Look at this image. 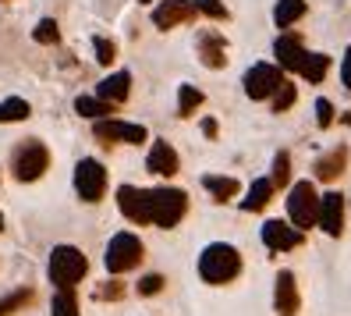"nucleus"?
I'll use <instances>...</instances> for the list:
<instances>
[{
    "instance_id": "nucleus-1",
    "label": "nucleus",
    "mask_w": 351,
    "mask_h": 316,
    "mask_svg": "<svg viewBox=\"0 0 351 316\" xmlns=\"http://www.w3.org/2000/svg\"><path fill=\"white\" fill-rule=\"evenodd\" d=\"M274 57H277V65L284 71H295L305 82H313V86H319V82L326 78V71H330V57L305 50L302 36H291V32H284L277 43H274Z\"/></svg>"
},
{
    "instance_id": "nucleus-2",
    "label": "nucleus",
    "mask_w": 351,
    "mask_h": 316,
    "mask_svg": "<svg viewBox=\"0 0 351 316\" xmlns=\"http://www.w3.org/2000/svg\"><path fill=\"white\" fill-rule=\"evenodd\" d=\"M241 252L231 242H210L199 252V278L206 284H231L241 273Z\"/></svg>"
},
{
    "instance_id": "nucleus-3",
    "label": "nucleus",
    "mask_w": 351,
    "mask_h": 316,
    "mask_svg": "<svg viewBox=\"0 0 351 316\" xmlns=\"http://www.w3.org/2000/svg\"><path fill=\"white\" fill-rule=\"evenodd\" d=\"M50 171V150L43 139H22L11 150V174L22 181V185H32Z\"/></svg>"
},
{
    "instance_id": "nucleus-4",
    "label": "nucleus",
    "mask_w": 351,
    "mask_h": 316,
    "mask_svg": "<svg viewBox=\"0 0 351 316\" xmlns=\"http://www.w3.org/2000/svg\"><path fill=\"white\" fill-rule=\"evenodd\" d=\"M89 273V260L78 245H53L50 263H47V278L57 288H75L82 278Z\"/></svg>"
},
{
    "instance_id": "nucleus-5",
    "label": "nucleus",
    "mask_w": 351,
    "mask_h": 316,
    "mask_svg": "<svg viewBox=\"0 0 351 316\" xmlns=\"http://www.w3.org/2000/svg\"><path fill=\"white\" fill-rule=\"evenodd\" d=\"M149 214H153V227H163V231L178 227L184 214H189V192L171 185L149 188Z\"/></svg>"
},
{
    "instance_id": "nucleus-6",
    "label": "nucleus",
    "mask_w": 351,
    "mask_h": 316,
    "mask_svg": "<svg viewBox=\"0 0 351 316\" xmlns=\"http://www.w3.org/2000/svg\"><path fill=\"white\" fill-rule=\"evenodd\" d=\"M142 256H146V245H142V238L135 235V231H117V235L107 242V252H103V267H107V273H114V278H121V273H128L142 263Z\"/></svg>"
},
{
    "instance_id": "nucleus-7",
    "label": "nucleus",
    "mask_w": 351,
    "mask_h": 316,
    "mask_svg": "<svg viewBox=\"0 0 351 316\" xmlns=\"http://www.w3.org/2000/svg\"><path fill=\"white\" fill-rule=\"evenodd\" d=\"M319 203H323V196L316 192L313 181H295L287 188V221L298 231L316 227L319 224Z\"/></svg>"
},
{
    "instance_id": "nucleus-8",
    "label": "nucleus",
    "mask_w": 351,
    "mask_h": 316,
    "mask_svg": "<svg viewBox=\"0 0 351 316\" xmlns=\"http://www.w3.org/2000/svg\"><path fill=\"white\" fill-rule=\"evenodd\" d=\"M75 192L82 203H99L107 196V167L96 157H82L75 163Z\"/></svg>"
},
{
    "instance_id": "nucleus-9",
    "label": "nucleus",
    "mask_w": 351,
    "mask_h": 316,
    "mask_svg": "<svg viewBox=\"0 0 351 316\" xmlns=\"http://www.w3.org/2000/svg\"><path fill=\"white\" fill-rule=\"evenodd\" d=\"M241 86H245V96L249 100H274V93L284 86V68L259 60V65H252L249 71H245Z\"/></svg>"
},
{
    "instance_id": "nucleus-10",
    "label": "nucleus",
    "mask_w": 351,
    "mask_h": 316,
    "mask_svg": "<svg viewBox=\"0 0 351 316\" xmlns=\"http://www.w3.org/2000/svg\"><path fill=\"white\" fill-rule=\"evenodd\" d=\"M93 135L96 142L103 146H142L149 139V132L142 124H132V121H117V117H103V121H93Z\"/></svg>"
},
{
    "instance_id": "nucleus-11",
    "label": "nucleus",
    "mask_w": 351,
    "mask_h": 316,
    "mask_svg": "<svg viewBox=\"0 0 351 316\" xmlns=\"http://www.w3.org/2000/svg\"><path fill=\"white\" fill-rule=\"evenodd\" d=\"M195 14H199L195 0H160L153 8V25L160 32H171V29H181L184 22H192Z\"/></svg>"
},
{
    "instance_id": "nucleus-12",
    "label": "nucleus",
    "mask_w": 351,
    "mask_h": 316,
    "mask_svg": "<svg viewBox=\"0 0 351 316\" xmlns=\"http://www.w3.org/2000/svg\"><path fill=\"white\" fill-rule=\"evenodd\" d=\"M117 210H121V214H125V221H132V224H153V214H149V188L121 185V188H117Z\"/></svg>"
},
{
    "instance_id": "nucleus-13",
    "label": "nucleus",
    "mask_w": 351,
    "mask_h": 316,
    "mask_svg": "<svg viewBox=\"0 0 351 316\" xmlns=\"http://www.w3.org/2000/svg\"><path fill=\"white\" fill-rule=\"evenodd\" d=\"M274 309H277V316H298L302 295H298L295 270H280L277 273V281H274Z\"/></svg>"
},
{
    "instance_id": "nucleus-14",
    "label": "nucleus",
    "mask_w": 351,
    "mask_h": 316,
    "mask_svg": "<svg viewBox=\"0 0 351 316\" xmlns=\"http://www.w3.org/2000/svg\"><path fill=\"white\" fill-rule=\"evenodd\" d=\"M263 245L270 252H291L295 245H302V231L291 224V221H266L263 231H259Z\"/></svg>"
},
{
    "instance_id": "nucleus-15",
    "label": "nucleus",
    "mask_w": 351,
    "mask_h": 316,
    "mask_svg": "<svg viewBox=\"0 0 351 316\" xmlns=\"http://www.w3.org/2000/svg\"><path fill=\"white\" fill-rule=\"evenodd\" d=\"M344 214H348V203L341 192H326L323 203H319V231L330 238H341L344 235Z\"/></svg>"
},
{
    "instance_id": "nucleus-16",
    "label": "nucleus",
    "mask_w": 351,
    "mask_h": 316,
    "mask_svg": "<svg viewBox=\"0 0 351 316\" xmlns=\"http://www.w3.org/2000/svg\"><path fill=\"white\" fill-rule=\"evenodd\" d=\"M146 167H149L153 174H160V178H174V174L181 171V157H178V150H174L167 139H153L149 157H146Z\"/></svg>"
},
{
    "instance_id": "nucleus-17",
    "label": "nucleus",
    "mask_w": 351,
    "mask_h": 316,
    "mask_svg": "<svg viewBox=\"0 0 351 316\" xmlns=\"http://www.w3.org/2000/svg\"><path fill=\"white\" fill-rule=\"evenodd\" d=\"M199 60H202L206 68H213V71H220V68L227 65V43H223L220 32L206 29V32L199 36Z\"/></svg>"
},
{
    "instance_id": "nucleus-18",
    "label": "nucleus",
    "mask_w": 351,
    "mask_h": 316,
    "mask_svg": "<svg viewBox=\"0 0 351 316\" xmlns=\"http://www.w3.org/2000/svg\"><path fill=\"white\" fill-rule=\"evenodd\" d=\"M96 96L99 100H107V103H114V107H121L128 96H132V75L128 71H114V75H107L96 86Z\"/></svg>"
},
{
    "instance_id": "nucleus-19",
    "label": "nucleus",
    "mask_w": 351,
    "mask_h": 316,
    "mask_svg": "<svg viewBox=\"0 0 351 316\" xmlns=\"http://www.w3.org/2000/svg\"><path fill=\"white\" fill-rule=\"evenodd\" d=\"M344 167H348V150H344V146H337V150L323 153V157L313 163V171H316V178H323V181H337V178L344 174Z\"/></svg>"
},
{
    "instance_id": "nucleus-20",
    "label": "nucleus",
    "mask_w": 351,
    "mask_h": 316,
    "mask_svg": "<svg viewBox=\"0 0 351 316\" xmlns=\"http://www.w3.org/2000/svg\"><path fill=\"white\" fill-rule=\"evenodd\" d=\"M274 178H256L252 185H249V192H245V199H241V210H249V214H259V210H266L270 206V199H274Z\"/></svg>"
},
{
    "instance_id": "nucleus-21",
    "label": "nucleus",
    "mask_w": 351,
    "mask_h": 316,
    "mask_svg": "<svg viewBox=\"0 0 351 316\" xmlns=\"http://www.w3.org/2000/svg\"><path fill=\"white\" fill-rule=\"evenodd\" d=\"M202 188L210 192L213 203H231L238 196V178H223V174H202Z\"/></svg>"
},
{
    "instance_id": "nucleus-22",
    "label": "nucleus",
    "mask_w": 351,
    "mask_h": 316,
    "mask_svg": "<svg viewBox=\"0 0 351 316\" xmlns=\"http://www.w3.org/2000/svg\"><path fill=\"white\" fill-rule=\"evenodd\" d=\"M75 111H78L82 117H89V121H103V117H110L117 107H114V103H107V100H99V96L93 93V96H78V100H75Z\"/></svg>"
},
{
    "instance_id": "nucleus-23",
    "label": "nucleus",
    "mask_w": 351,
    "mask_h": 316,
    "mask_svg": "<svg viewBox=\"0 0 351 316\" xmlns=\"http://www.w3.org/2000/svg\"><path fill=\"white\" fill-rule=\"evenodd\" d=\"M302 14H305V0H277L274 22H277V29H291Z\"/></svg>"
},
{
    "instance_id": "nucleus-24",
    "label": "nucleus",
    "mask_w": 351,
    "mask_h": 316,
    "mask_svg": "<svg viewBox=\"0 0 351 316\" xmlns=\"http://www.w3.org/2000/svg\"><path fill=\"white\" fill-rule=\"evenodd\" d=\"M25 117H32L29 100H22V96H8L4 103H0V124H14V121H25Z\"/></svg>"
},
{
    "instance_id": "nucleus-25",
    "label": "nucleus",
    "mask_w": 351,
    "mask_h": 316,
    "mask_svg": "<svg viewBox=\"0 0 351 316\" xmlns=\"http://www.w3.org/2000/svg\"><path fill=\"white\" fill-rule=\"evenodd\" d=\"M32 302H36V288H18V291H11V295L0 299V316H14V313H22L25 306H32Z\"/></svg>"
},
{
    "instance_id": "nucleus-26",
    "label": "nucleus",
    "mask_w": 351,
    "mask_h": 316,
    "mask_svg": "<svg viewBox=\"0 0 351 316\" xmlns=\"http://www.w3.org/2000/svg\"><path fill=\"white\" fill-rule=\"evenodd\" d=\"M50 316H82V313H78V295H75V288H57V291H53Z\"/></svg>"
},
{
    "instance_id": "nucleus-27",
    "label": "nucleus",
    "mask_w": 351,
    "mask_h": 316,
    "mask_svg": "<svg viewBox=\"0 0 351 316\" xmlns=\"http://www.w3.org/2000/svg\"><path fill=\"white\" fill-rule=\"evenodd\" d=\"M206 103V93L202 89H195V86H189V82H184V86L178 89V114L181 117H192L199 107Z\"/></svg>"
},
{
    "instance_id": "nucleus-28",
    "label": "nucleus",
    "mask_w": 351,
    "mask_h": 316,
    "mask_svg": "<svg viewBox=\"0 0 351 316\" xmlns=\"http://www.w3.org/2000/svg\"><path fill=\"white\" fill-rule=\"evenodd\" d=\"M32 39L43 43V47H53V43H60V25L53 22V18H39L36 29H32Z\"/></svg>"
},
{
    "instance_id": "nucleus-29",
    "label": "nucleus",
    "mask_w": 351,
    "mask_h": 316,
    "mask_svg": "<svg viewBox=\"0 0 351 316\" xmlns=\"http://www.w3.org/2000/svg\"><path fill=\"white\" fill-rule=\"evenodd\" d=\"M125 295H128V288L121 284V281H114V278L93 288V299H96V302H121Z\"/></svg>"
},
{
    "instance_id": "nucleus-30",
    "label": "nucleus",
    "mask_w": 351,
    "mask_h": 316,
    "mask_svg": "<svg viewBox=\"0 0 351 316\" xmlns=\"http://www.w3.org/2000/svg\"><path fill=\"white\" fill-rule=\"evenodd\" d=\"M270 178H274V185H277V188L291 185V157H287L284 150L274 157V174H270Z\"/></svg>"
},
{
    "instance_id": "nucleus-31",
    "label": "nucleus",
    "mask_w": 351,
    "mask_h": 316,
    "mask_svg": "<svg viewBox=\"0 0 351 316\" xmlns=\"http://www.w3.org/2000/svg\"><path fill=\"white\" fill-rule=\"evenodd\" d=\"M295 100H298V89H295V82H287L284 78V86L274 93V111L277 114H284L287 107H295Z\"/></svg>"
},
{
    "instance_id": "nucleus-32",
    "label": "nucleus",
    "mask_w": 351,
    "mask_h": 316,
    "mask_svg": "<svg viewBox=\"0 0 351 316\" xmlns=\"http://www.w3.org/2000/svg\"><path fill=\"white\" fill-rule=\"evenodd\" d=\"M93 54H96L99 65H114V57H117L114 39H107V36H96V39H93Z\"/></svg>"
},
{
    "instance_id": "nucleus-33",
    "label": "nucleus",
    "mask_w": 351,
    "mask_h": 316,
    "mask_svg": "<svg viewBox=\"0 0 351 316\" xmlns=\"http://www.w3.org/2000/svg\"><path fill=\"white\" fill-rule=\"evenodd\" d=\"M195 8H199V14L213 18V22H227V18H231V11H227L220 0H195Z\"/></svg>"
},
{
    "instance_id": "nucleus-34",
    "label": "nucleus",
    "mask_w": 351,
    "mask_h": 316,
    "mask_svg": "<svg viewBox=\"0 0 351 316\" xmlns=\"http://www.w3.org/2000/svg\"><path fill=\"white\" fill-rule=\"evenodd\" d=\"M163 284H167V278H163V273H146V278L138 281V295H142V299H153V295L163 291Z\"/></svg>"
},
{
    "instance_id": "nucleus-35",
    "label": "nucleus",
    "mask_w": 351,
    "mask_h": 316,
    "mask_svg": "<svg viewBox=\"0 0 351 316\" xmlns=\"http://www.w3.org/2000/svg\"><path fill=\"white\" fill-rule=\"evenodd\" d=\"M334 121H337L334 117V103H330V100H316V124H319V128H330Z\"/></svg>"
},
{
    "instance_id": "nucleus-36",
    "label": "nucleus",
    "mask_w": 351,
    "mask_h": 316,
    "mask_svg": "<svg viewBox=\"0 0 351 316\" xmlns=\"http://www.w3.org/2000/svg\"><path fill=\"white\" fill-rule=\"evenodd\" d=\"M341 82H344V89L351 93V47L344 50V60H341Z\"/></svg>"
},
{
    "instance_id": "nucleus-37",
    "label": "nucleus",
    "mask_w": 351,
    "mask_h": 316,
    "mask_svg": "<svg viewBox=\"0 0 351 316\" xmlns=\"http://www.w3.org/2000/svg\"><path fill=\"white\" fill-rule=\"evenodd\" d=\"M202 132H206V135H210V139H213V135L220 132V124H217L213 117H206V121H202Z\"/></svg>"
},
{
    "instance_id": "nucleus-38",
    "label": "nucleus",
    "mask_w": 351,
    "mask_h": 316,
    "mask_svg": "<svg viewBox=\"0 0 351 316\" xmlns=\"http://www.w3.org/2000/svg\"><path fill=\"white\" fill-rule=\"evenodd\" d=\"M0 231H4V214H0Z\"/></svg>"
},
{
    "instance_id": "nucleus-39",
    "label": "nucleus",
    "mask_w": 351,
    "mask_h": 316,
    "mask_svg": "<svg viewBox=\"0 0 351 316\" xmlns=\"http://www.w3.org/2000/svg\"><path fill=\"white\" fill-rule=\"evenodd\" d=\"M138 4H153V0H138Z\"/></svg>"
}]
</instances>
